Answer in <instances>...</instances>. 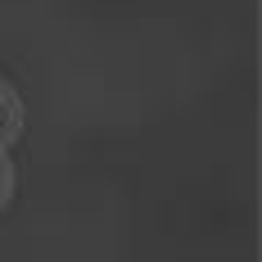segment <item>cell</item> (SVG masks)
I'll return each instance as SVG.
<instances>
[{
  "mask_svg": "<svg viewBox=\"0 0 262 262\" xmlns=\"http://www.w3.org/2000/svg\"><path fill=\"white\" fill-rule=\"evenodd\" d=\"M23 136V100L9 81L0 77V149H9Z\"/></svg>",
  "mask_w": 262,
  "mask_h": 262,
  "instance_id": "6da1fadb",
  "label": "cell"
},
{
  "mask_svg": "<svg viewBox=\"0 0 262 262\" xmlns=\"http://www.w3.org/2000/svg\"><path fill=\"white\" fill-rule=\"evenodd\" d=\"M14 199V163H9V149H0V212Z\"/></svg>",
  "mask_w": 262,
  "mask_h": 262,
  "instance_id": "7a4b0ae2",
  "label": "cell"
}]
</instances>
